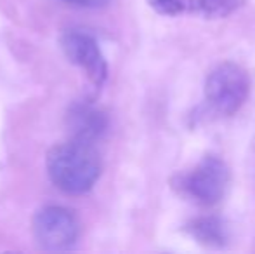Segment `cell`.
I'll list each match as a JSON object with an SVG mask.
<instances>
[{"instance_id":"obj_1","label":"cell","mask_w":255,"mask_h":254,"mask_svg":"<svg viewBox=\"0 0 255 254\" xmlns=\"http://www.w3.org/2000/svg\"><path fill=\"white\" fill-rule=\"evenodd\" d=\"M103 171L94 143L73 139L56 145L47 153L49 178L61 192L82 195L94 188Z\"/></svg>"},{"instance_id":"obj_2","label":"cell","mask_w":255,"mask_h":254,"mask_svg":"<svg viewBox=\"0 0 255 254\" xmlns=\"http://www.w3.org/2000/svg\"><path fill=\"white\" fill-rule=\"evenodd\" d=\"M250 92L247 71L238 63L224 61L214 68L205 80V98L215 113L231 117L245 105Z\"/></svg>"},{"instance_id":"obj_3","label":"cell","mask_w":255,"mask_h":254,"mask_svg":"<svg viewBox=\"0 0 255 254\" xmlns=\"http://www.w3.org/2000/svg\"><path fill=\"white\" fill-rule=\"evenodd\" d=\"M231 173L221 157L207 155L189 173L175 180V188L200 206H215L224 199Z\"/></svg>"},{"instance_id":"obj_4","label":"cell","mask_w":255,"mask_h":254,"mask_svg":"<svg viewBox=\"0 0 255 254\" xmlns=\"http://www.w3.org/2000/svg\"><path fill=\"white\" fill-rule=\"evenodd\" d=\"M80 234L78 221L70 209L61 206H45L33 216V235L49 251H64L75 246Z\"/></svg>"},{"instance_id":"obj_5","label":"cell","mask_w":255,"mask_h":254,"mask_svg":"<svg viewBox=\"0 0 255 254\" xmlns=\"http://www.w3.org/2000/svg\"><path fill=\"white\" fill-rule=\"evenodd\" d=\"M61 47L71 63L85 71V75L92 84L101 87L106 82L108 63L98 40L92 35L77 30L68 31L61 37Z\"/></svg>"},{"instance_id":"obj_6","label":"cell","mask_w":255,"mask_h":254,"mask_svg":"<svg viewBox=\"0 0 255 254\" xmlns=\"http://www.w3.org/2000/svg\"><path fill=\"white\" fill-rule=\"evenodd\" d=\"M66 124L73 139L96 143L106 132L108 119L99 108L87 103H77L66 115Z\"/></svg>"},{"instance_id":"obj_7","label":"cell","mask_w":255,"mask_h":254,"mask_svg":"<svg viewBox=\"0 0 255 254\" xmlns=\"http://www.w3.org/2000/svg\"><path fill=\"white\" fill-rule=\"evenodd\" d=\"M188 234L203 248L221 249L228 244V228L219 216L195 218L186 227Z\"/></svg>"},{"instance_id":"obj_8","label":"cell","mask_w":255,"mask_h":254,"mask_svg":"<svg viewBox=\"0 0 255 254\" xmlns=\"http://www.w3.org/2000/svg\"><path fill=\"white\" fill-rule=\"evenodd\" d=\"M243 3L245 0H195L196 9L212 19L231 16L240 7H243Z\"/></svg>"},{"instance_id":"obj_9","label":"cell","mask_w":255,"mask_h":254,"mask_svg":"<svg viewBox=\"0 0 255 254\" xmlns=\"http://www.w3.org/2000/svg\"><path fill=\"white\" fill-rule=\"evenodd\" d=\"M146 3L161 16H179L186 10L184 0H146Z\"/></svg>"},{"instance_id":"obj_10","label":"cell","mask_w":255,"mask_h":254,"mask_svg":"<svg viewBox=\"0 0 255 254\" xmlns=\"http://www.w3.org/2000/svg\"><path fill=\"white\" fill-rule=\"evenodd\" d=\"M64 3H70L73 7H82V9H98L104 7L110 0H61Z\"/></svg>"}]
</instances>
